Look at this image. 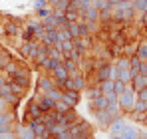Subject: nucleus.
<instances>
[{"label": "nucleus", "instance_id": "f257e3e1", "mask_svg": "<svg viewBox=\"0 0 147 139\" xmlns=\"http://www.w3.org/2000/svg\"><path fill=\"white\" fill-rule=\"evenodd\" d=\"M135 99H137V92L133 90L131 84H125V90L121 95H117V101H119V107H121V113L129 115L135 107Z\"/></svg>", "mask_w": 147, "mask_h": 139}, {"label": "nucleus", "instance_id": "f03ea898", "mask_svg": "<svg viewBox=\"0 0 147 139\" xmlns=\"http://www.w3.org/2000/svg\"><path fill=\"white\" fill-rule=\"evenodd\" d=\"M72 135H82L84 139H88V137H92L94 135V129H92V125L88 123V121H84V119H80L78 123H74L72 127L68 129Z\"/></svg>", "mask_w": 147, "mask_h": 139}, {"label": "nucleus", "instance_id": "7ed1b4c3", "mask_svg": "<svg viewBox=\"0 0 147 139\" xmlns=\"http://www.w3.org/2000/svg\"><path fill=\"white\" fill-rule=\"evenodd\" d=\"M18 52H20L24 58L34 60V58L38 56V52H40V46H38V42H22V44L18 46Z\"/></svg>", "mask_w": 147, "mask_h": 139}, {"label": "nucleus", "instance_id": "20e7f679", "mask_svg": "<svg viewBox=\"0 0 147 139\" xmlns=\"http://www.w3.org/2000/svg\"><path fill=\"white\" fill-rule=\"evenodd\" d=\"M125 127H127V121H125V119L119 115V117H115V119H113V121L109 123L107 131H109V135H121Z\"/></svg>", "mask_w": 147, "mask_h": 139}, {"label": "nucleus", "instance_id": "39448f33", "mask_svg": "<svg viewBox=\"0 0 147 139\" xmlns=\"http://www.w3.org/2000/svg\"><path fill=\"white\" fill-rule=\"evenodd\" d=\"M42 117V111H40V107H38V103L32 99V101H28V105H26V111H24V117L22 119H40Z\"/></svg>", "mask_w": 147, "mask_h": 139}, {"label": "nucleus", "instance_id": "423d86ee", "mask_svg": "<svg viewBox=\"0 0 147 139\" xmlns=\"http://www.w3.org/2000/svg\"><path fill=\"white\" fill-rule=\"evenodd\" d=\"M34 101L38 103V107H40V111H42V113L52 111V109H54V103H56L54 99H50L48 95H36V97H34Z\"/></svg>", "mask_w": 147, "mask_h": 139}, {"label": "nucleus", "instance_id": "0eeeda50", "mask_svg": "<svg viewBox=\"0 0 147 139\" xmlns=\"http://www.w3.org/2000/svg\"><path fill=\"white\" fill-rule=\"evenodd\" d=\"M60 62H62V66H64V68L68 70V76H70V78H76L78 74H82V72H80V66H78V62L70 60L68 56H62V60H60Z\"/></svg>", "mask_w": 147, "mask_h": 139}, {"label": "nucleus", "instance_id": "6e6552de", "mask_svg": "<svg viewBox=\"0 0 147 139\" xmlns=\"http://www.w3.org/2000/svg\"><path fill=\"white\" fill-rule=\"evenodd\" d=\"M94 115H96V121H98V125L101 127V129H107V127H109V123L115 119L111 113H107L105 109H103V111H96Z\"/></svg>", "mask_w": 147, "mask_h": 139}, {"label": "nucleus", "instance_id": "1a4fd4ad", "mask_svg": "<svg viewBox=\"0 0 147 139\" xmlns=\"http://www.w3.org/2000/svg\"><path fill=\"white\" fill-rule=\"evenodd\" d=\"M80 97H82V95H80V92H76V90H70V92H64V93H62V101H66L72 109L80 103Z\"/></svg>", "mask_w": 147, "mask_h": 139}, {"label": "nucleus", "instance_id": "9d476101", "mask_svg": "<svg viewBox=\"0 0 147 139\" xmlns=\"http://www.w3.org/2000/svg\"><path fill=\"white\" fill-rule=\"evenodd\" d=\"M56 84H54V80L52 78H46V76H40L38 78V95H44V93L48 92L50 88H54Z\"/></svg>", "mask_w": 147, "mask_h": 139}, {"label": "nucleus", "instance_id": "9b49d317", "mask_svg": "<svg viewBox=\"0 0 147 139\" xmlns=\"http://www.w3.org/2000/svg\"><path fill=\"white\" fill-rule=\"evenodd\" d=\"M107 107V97H103V95H99V97H96V99H92L90 101V109L96 113V111H103Z\"/></svg>", "mask_w": 147, "mask_h": 139}, {"label": "nucleus", "instance_id": "f8f14e48", "mask_svg": "<svg viewBox=\"0 0 147 139\" xmlns=\"http://www.w3.org/2000/svg\"><path fill=\"white\" fill-rule=\"evenodd\" d=\"M20 28H18V22H6L4 24V34L6 36H10V38H16V36H20Z\"/></svg>", "mask_w": 147, "mask_h": 139}, {"label": "nucleus", "instance_id": "ddd939ff", "mask_svg": "<svg viewBox=\"0 0 147 139\" xmlns=\"http://www.w3.org/2000/svg\"><path fill=\"white\" fill-rule=\"evenodd\" d=\"M86 88H88V82H86V76L84 74H78L76 78H74V90L76 92H86Z\"/></svg>", "mask_w": 147, "mask_h": 139}, {"label": "nucleus", "instance_id": "4468645a", "mask_svg": "<svg viewBox=\"0 0 147 139\" xmlns=\"http://www.w3.org/2000/svg\"><path fill=\"white\" fill-rule=\"evenodd\" d=\"M131 86H133V90H135V92L143 90V88L147 86V76H143V74H137V76L131 80Z\"/></svg>", "mask_w": 147, "mask_h": 139}, {"label": "nucleus", "instance_id": "2eb2a0df", "mask_svg": "<svg viewBox=\"0 0 147 139\" xmlns=\"http://www.w3.org/2000/svg\"><path fill=\"white\" fill-rule=\"evenodd\" d=\"M105 111H107V113H111L113 117H119V115H121L119 101H117V99H111V101H107V107H105Z\"/></svg>", "mask_w": 147, "mask_h": 139}, {"label": "nucleus", "instance_id": "dca6fc26", "mask_svg": "<svg viewBox=\"0 0 147 139\" xmlns=\"http://www.w3.org/2000/svg\"><path fill=\"white\" fill-rule=\"evenodd\" d=\"M12 60H14V58H12V54H10L8 50H0V72H4L6 66H8Z\"/></svg>", "mask_w": 147, "mask_h": 139}, {"label": "nucleus", "instance_id": "f3484780", "mask_svg": "<svg viewBox=\"0 0 147 139\" xmlns=\"http://www.w3.org/2000/svg\"><path fill=\"white\" fill-rule=\"evenodd\" d=\"M86 95H88V99L92 101V99H96L101 95V88H99V84H94V86H88L86 88Z\"/></svg>", "mask_w": 147, "mask_h": 139}, {"label": "nucleus", "instance_id": "a211bd4d", "mask_svg": "<svg viewBox=\"0 0 147 139\" xmlns=\"http://www.w3.org/2000/svg\"><path fill=\"white\" fill-rule=\"evenodd\" d=\"M119 137H121V139H137V137H139V131H137L133 125H129V123H127V127L123 129V133L119 135Z\"/></svg>", "mask_w": 147, "mask_h": 139}, {"label": "nucleus", "instance_id": "6ab92c4d", "mask_svg": "<svg viewBox=\"0 0 147 139\" xmlns=\"http://www.w3.org/2000/svg\"><path fill=\"white\" fill-rule=\"evenodd\" d=\"M56 48L62 52V54H68V52H72L74 50V40H64V42H58Z\"/></svg>", "mask_w": 147, "mask_h": 139}, {"label": "nucleus", "instance_id": "aec40b11", "mask_svg": "<svg viewBox=\"0 0 147 139\" xmlns=\"http://www.w3.org/2000/svg\"><path fill=\"white\" fill-rule=\"evenodd\" d=\"M135 56H137L141 62H145V60H147V42H145V40L137 44V52H135Z\"/></svg>", "mask_w": 147, "mask_h": 139}, {"label": "nucleus", "instance_id": "412c9836", "mask_svg": "<svg viewBox=\"0 0 147 139\" xmlns=\"http://www.w3.org/2000/svg\"><path fill=\"white\" fill-rule=\"evenodd\" d=\"M113 64H115L117 70H129V58L127 56H119V58L113 60Z\"/></svg>", "mask_w": 147, "mask_h": 139}, {"label": "nucleus", "instance_id": "4be33fe9", "mask_svg": "<svg viewBox=\"0 0 147 139\" xmlns=\"http://www.w3.org/2000/svg\"><path fill=\"white\" fill-rule=\"evenodd\" d=\"M62 93H64V92H62L60 88H56V86H54V88H50L44 95H48L50 99H54V101H60V99H62Z\"/></svg>", "mask_w": 147, "mask_h": 139}, {"label": "nucleus", "instance_id": "5701e85b", "mask_svg": "<svg viewBox=\"0 0 147 139\" xmlns=\"http://www.w3.org/2000/svg\"><path fill=\"white\" fill-rule=\"evenodd\" d=\"M6 86H8V90H10V92H12V93H16L18 97H20V95H24V93H26V90L22 88V86H18V84H14V82H10V80L6 82Z\"/></svg>", "mask_w": 147, "mask_h": 139}, {"label": "nucleus", "instance_id": "b1692460", "mask_svg": "<svg viewBox=\"0 0 147 139\" xmlns=\"http://www.w3.org/2000/svg\"><path fill=\"white\" fill-rule=\"evenodd\" d=\"M92 8H96V10H107V8H111V4H109V0H92Z\"/></svg>", "mask_w": 147, "mask_h": 139}, {"label": "nucleus", "instance_id": "393cba45", "mask_svg": "<svg viewBox=\"0 0 147 139\" xmlns=\"http://www.w3.org/2000/svg\"><path fill=\"white\" fill-rule=\"evenodd\" d=\"M68 32H70V36H72V40H78L80 38V28H78V22H68Z\"/></svg>", "mask_w": 147, "mask_h": 139}, {"label": "nucleus", "instance_id": "a878e982", "mask_svg": "<svg viewBox=\"0 0 147 139\" xmlns=\"http://www.w3.org/2000/svg\"><path fill=\"white\" fill-rule=\"evenodd\" d=\"M70 109H72V107H70V105H68L66 101H62V99L54 103V111H58V113H68Z\"/></svg>", "mask_w": 147, "mask_h": 139}, {"label": "nucleus", "instance_id": "bb28decb", "mask_svg": "<svg viewBox=\"0 0 147 139\" xmlns=\"http://www.w3.org/2000/svg\"><path fill=\"white\" fill-rule=\"evenodd\" d=\"M131 6L135 12H147V0H131Z\"/></svg>", "mask_w": 147, "mask_h": 139}, {"label": "nucleus", "instance_id": "cd10ccee", "mask_svg": "<svg viewBox=\"0 0 147 139\" xmlns=\"http://www.w3.org/2000/svg\"><path fill=\"white\" fill-rule=\"evenodd\" d=\"M62 56H64V54L56 46H48V58H52V60H62Z\"/></svg>", "mask_w": 147, "mask_h": 139}, {"label": "nucleus", "instance_id": "c85d7f7f", "mask_svg": "<svg viewBox=\"0 0 147 139\" xmlns=\"http://www.w3.org/2000/svg\"><path fill=\"white\" fill-rule=\"evenodd\" d=\"M135 52H137V44H125L123 46V56H127V58L135 56Z\"/></svg>", "mask_w": 147, "mask_h": 139}, {"label": "nucleus", "instance_id": "c756f323", "mask_svg": "<svg viewBox=\"0 0 147 139\" xmlns=\"http://www.w3.org/2000/svg\"><path fill=\"white\" fill-rule=\"evenodd\" d=\"M111 16H113V12H111V8H107V10H101L99 12V22H111Z\"/></svg>", "mask_w": 147, "mask_h": 139}, {"label": "nucleus", "instance_id": "7c9ffc66", "mask_svg": "<svg viewBox=\"0 0 147 139\" xmlns=\"http://www.w3.org/2000/svg\"><path fill=\"white\" fill-rule=\"evenodd\" d=\"M117 80H119V82H123V84H131V74H129V70H119Z\"/></svg>", "mask_w": 147, "mask_h": 139}, {"label": "nucleus", "instance_id": "2f4dec72", "mask_svg": "<svg viewBox=\"0 0 147 139\" xmlns=\"http://www.w3.org/2000/svg\"><path fill=\"white\" fill-rule=\"evenodd\" d=\"M133 111H137V113H147V101L135 99V107H133Z\"/></svg>", "mask_w": 147, "mask_h": 139}, {"label": "nucleus", "instance_id": "473e14b6", "mask_svg": "<svg viewBox=\"0 0 147 139\" xmlns=\"http://www.w3.org/2000/svg\"><path fill=\"white\" fill-rule=\"evenodd\" d=\"M64 40H72L68 28H58V42H64Z\"/></svg>", "mask_w": 147, "mask_h": 139}, {"label": "nucleus", "instance_id": "72a5a7b5", "mask_svg": "<svg viewBox=\"0 0 147 139\" xmlns=\"http://www.w3.org/2000/svg\"><path fill=\"white\" fill-rule=\"evenodd\" d=\"M58 66H60V60H52V58H48V60H46V64H44V68L48 70L50 74H52L54 70L58 68Z\"/></svg>", "mask_w": 147, "mask_h": 139}, {"label": "nucleus", "instance_id": "f704fd0d", "mask_svg": "<svg viewBox=\"0 0 147 139\" xmlns=\"http://www.w3.org/2000/svg\"><path fill=\"white\" fill-rule=\"evenodd\" d=\"M64 56H68L70 60H74V62H78V64H80V60L84 58V54H82V52H78L76 48H74L72 52H68V54H64Z\"/></svg>", "mask_w": 147, "mask_h": 139}, {"label": "nucleus", "instance_id": "c9c22d12", "mask_svg": "<svg viewBox=\"0 0 147 139\" xmlns=\"http://www.w3.org/2000/svg\"><path fill=\"white\" fill-rule=\"evenodd\" d=\"M54 10H60V12H68L70 10V0H60L56 6H54Z\"/></svg>", "mask_w": 147, "mask_h": 139}, {"label": "nucleus", "instance_id": "e433bc0d", "mask_svg": "<svg viewBox=\"0 0 147 139\" xmlns=\"http://www.w3.org/2000/svg\"><path fill=\"white\" fill-rule=\"evenodd\" d=\"M66 20H68V22H78V20H80V12H78V10H68V12H66Z\"/></svg>", "mask_w": 147, "mask_h": 139}, {"label": "nucleus", "instance_id": "4c0bfd02", "mask_svg": "<svg viewBox=\"0 0 147 139\" xmlns=\"http://www.w3.org/2000/svg\"><path fill=\"white\" fill-rule=\"evenodd\" d=\"M10 113H0V127H8V125H12V121H10Z\"/></svg>", "mask_w": 147, "mask_h": 139}, {"label": "nucleus", "instance_id": "58836bf2", "mask_svg": "<svg viewBox=\"0 0 147 139\" xmlns=\"http://www.w3.org/2000/svg\"><path fill=\"white\" fill-rule=\"evenodd\" d=\"M123 90H125V84L119 82V80H115V82H113V93H115V95H121Z\"/></svg>", "mask_w": 147, "mask_h": 139}, {"label": "nucleus", "instance_id": "ea45409f", "mask_svg": "<svg viewBox=\"0 0 147 139\" xmlns=\"http://www.w3.org/2000/svg\"><path fill=\"white\" fill-rule=\"evenodd\" d=\"M139 66H141V60H139L137 56H131V58H129V68L131 70H139Z\"/></svg>", "mask_w": 147, "mask_h": 139}, {"label": "nucleus", "instance_id": "a19ab883", "mask_svg": "<svg viewBox=\"0 0 147 139\" xmlns=\"http://www.w3.org/2000/svg\"><path fill=\"white\" fill-rule=\"evenodd\" d=\"M117 76H119V70L115 68V64H111V66H109V80H113V82H115V80H117Z\"/></svg>", "mask_w": 147, "mask_h": 139}, {"label": "nucleus", "instance_id": "79ce46f5", "mask_svg": "<svg viewBox=\"0 0 147 139\" xmlns=\"http://www.w3.org/2000/svg\"><path fill=\"white\" fill-rule=\"evenodd\" d=\"M48 6V0H34V8L40 10V8H46Z\"/></svg>", "mask_w": 147, "mask_h": 139}, {"label": "nucleus", "instance_id": "37998d69", "mask_svg": "<svg viewBox=\"0 0 147 139\" xmlns=\"http://www.w3.org/2000/svg\"><path fill=\"white\" fill-rule=\"evenodd\" d=\"M50 14H52V12H50L48 8H40V10H38V16H40V20H42V18H46V16H50Z\"/></svg>", "mask_w": 147, "mask_h": 139}, {"label": "nucleus", "instance_id": "c03bdc74", "mask_svg": "<svg viewBox=\"0 0 147 139\" xmlns=\"http://www.w3.org/2000/svg\"><path fill=\"white\" fill-rule=\"evenodd\" d=\"M137 99H141V101H147V90H145V88L137 92Z\"/></svg>", "mask_w": 147, "mask_h": 139}, {"label": "nucleus", "instance_id": "a18cd8bd", "mask_svg": "<svg viewBox=\"0 0 147 139\" xmlns=\"http://www.w3.org/2000/svg\"><path fill=\"white\" fill-rule=\"evenodd\" d=\"M139 74L147 76V60H145V62H141V66H139Z\"/></svg>", "mask_w": 147, "mask_h": 139}, {"label": "nucleus", "instance_id": "49530a36", "mask_svg": "<svg viewBox=\"0 0 147 139\" xmlns=\"http://www.w3.org/2000/svg\"><path fill=\"white\" fill-rule=\"evenodd\" d=\"M6 109H8V103H6L4 99H0V113H4Z\"/></svg>", "mask_w": 147, "mask_h": 139}, {"label": "nucleus", "instance_id": "de8ad7c7", "mask_svg": "<svg viewBox=\"0 0 147 139\" xmlns=\"http://www.w3.org/2000/svg\"><path fill=\"white\" fill-rule=\"evenodd\" d=\"M139 123H143V125L147 127V113H143V115L139 117Z\"/></svg>", "mask_w": 147, "mask_h": 139}, {"label": "nucleus", "instance_id": "09e8293b", "mask_svg": "<svg viewBox=\"0 0 147 139\" xmlns=\"http://www.w3.org/2000/svg\"><path fill=\"white\" fill-rule=\"evenodd\" d=\"M58 2H60V0H48V4H52V8H54V6H56Z\"/></svg>", "mask_w": 147, "mask_h": 139}, {"label": "nucleus", "instance_id": "8fccbe9b", "mask_svg": "<svg viewBox=\"0 0 147 139\" xmlns=\"http://www.w3.org/2000/svg\"><path fill=\"white\" fill-rule=\"evenodd\" d=\"M139 139H147V133H141L139 131Z\"/></svg>", "mask_w": 147, "mask_h": 139}, {"label": "nucleus", "instance_id": "3c124183", "mask_svg": "<svg viewBox=\"0 0 147 139\" xmlns=\"http://www.w3.org/2000/svg\"><path fill=\"white\" fill-rule=\"evenodd\" d=\"M117 2H125V0H117Z\"/></svg>", "mask_w": 147, "mask_h": 139}, {"label": "nucleus", "instance_id": "603ef678", "mask_svg": "<svg viewBox=\"0 0 147 139\" xmlns=\"http://www.w3.org/2000/svg\"><path fill=\"white\" fill-rule=\"evenodd\" d=\"M88 139H94V135H92V137H88Z\"/></svg>", "mask_w": 147, "mask_h": 139}, {"label": "nucleus", "instance_id": "864d4df0", "mask_svg": "<svg viewBox=\"0 0 147 139\" xmlns=\"http://www.w3.org/2000/svg\"><path fill=\"white\" fill-rule=\"evenodd\" d=\"M0 50H2V46H0Z\"/></svg>", "mask_w": 147, "mask_h": 139}, {"label": "nucleus", "instance_id": "5fc2aeb1", "mask_svg": "<svg viewBox=\"0 0 147 139\" xmlns=\"http://www.w3.org/2000/svg\"><path fill=\"white\" fill-rule=\"evenodd\" d=\"M145 90H147V86H145Z\"/></svg>", "mask_w": 147, "mask_h": 139}, {"label": "nucleus", "instance_id": "6e6d98bb", "mask_svg": "<svg viewBox=\"0 0 147 139\" xmlns=\"http://www.w3.org/2000/svg\"><path fill=\"white\" fill-rule=\"evenodd\" d=\"M137 139H139V137H137Z\"/></svg>", "mask_w": 147, "mask_h": 139}]
</instances>
